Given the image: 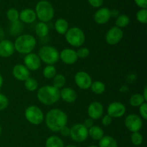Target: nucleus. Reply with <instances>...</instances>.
Segmentation results:
<instances>
[{"label":"nucleus","instance_id":"nucleus-12","mask_svg":"<svg viewBox=\"0 0 147 147\" xmlns=\"http://www.w3.org/2000/svg\"><path fill=\"white\" fill-rule=\"evenodd\" d=\"M126 106L121 102H111L109 104L107 108V114L113 118H118L123 116L126 113Z\"/></svg>","mask_w":147,"mask_h":147},{"label":"nucleus","instance_id":"nucleus-6","mask_svg":"<svg viewBox=\"0 0 147 147\" xmlns=\"http://www.w3.org/2000/svg\"><path fill=\"white\" fill-rule=\"evenodd\" d=\"M59 55L58 50L51 46H42L38 52V56L41 61L47 65H54L57 63L60 59Z\"/></svg>","mask_w":147,"mask_h":147},{"label":"nucleus","instance_id":"nucleus-2","mask_svg":"<svg viewBox=\"0 0 147 147\" xmlns=\"http://www.w3.org/2000/svg\"><path fill=\"white\" fill-rule=\"evenodd\" d=\"M37 97L40 102L43 105H54L60 99V89L53 85H45L37 90Z\"/></svg>","mask_w":147,"mask_h":147},{"label":"nucleus","instance_id":"nucleus-45","mask_svg":"<svg viewBox=\"0 0 147 147\" xmlns=\"http://www.w3.org/2000/svg\"><path fill=\"white\" fill-rule=\"evenodd\" d=\"M143 97H144L145 100L147 101V86H144V89L143 91V94H142Z\"/></svg>","mask_w":147,"mask_h":147},{"label":"nucleus","instance_id":"nucleus-21","mask_svg":"<svg viewBox=\"0 0 147 147\" xmlns=\"http://www.w3.org/2000/svg\"><path fill=\"white\" fill-rule=\"evenodd\" d=\"M55 29L60 35H64L69 29L68 22L64 18H59L55 22Z\"/></svg>","mask_w":147,"mask_h":147},{"label":"nucleus","instance_id":"nucleus-24","mask_svg":"<svg viewBox=\"0 0 147 147\" xmlns=\"http://www.w3.org/2000/svg\"><path fill=\"white\" fill-rule=\"evenodd\" d=\"M49 27L47 23L43 22H39L35 26V31L36 35L40 37H45L46 36L48 35L49 33Z\"/></svg>","mask_w":147,"mask_h":147},{"label":"nucleus","instance_id":"nucleus-22","mask_svg":"<svg viewBox=\"0 0 147 147\" xmlns=\"http://www.w3.org/2000/svg\"><path fill=\"white\" fill-rule=\"evenodd\" d=\"M104 135V131L98 125H93L88 129V136L94 141H99Z\"/></svg>","mask_w":147,"mask_h":147},{"label":"nucleus","instance_id":"nucleus-27","mask_svg":"<svg viewBox=\"0 0 147 147\" xmlns=\"http://www.w3.org/2000/svg\"><path fill=\"white\" fill-rule=\"evenodd\" d=\"M129 23H130V18L129 16L124 14H119L118 17H116V22H115L116 27L121 29L127 27Z\"/></svg>","mask_w":147,"mask_h":147},{"label":"nucleus","instance_id":"nucleus-49","mask_svg":"<svg viewBox=\"0 0 147 147\" xmlns=\"http://www.w3.org/2000/svg\"><path fill=\"white\" fill-rule=\"evenodd\" d=\"M64 147H78V146L76 145H73V144H69V145L66 146H64Z\"/></svg>","mask_w":147,"mask_h":147},{"label":"nucleus","instance_id":"nucleus-13","mask_svg":"<svg viewBox=\"0 0 147 147\" xmlns=\"http://www.w3.org/2000/svg\"><path fill=\"white\" fill-rule=\"evenodd\" d=\"M41 60L37 54L30 53L24 58V65L30 71H37L41 66Z\"/></svg>","mask_w":147,"mask_h":147},{"label":"nucleus","instance_id":"nucleus-37","mask_svg":"<svg viewBox=\"0 0 147 147\" xmlns=\"http://www.w3.org/2000/svg\"><path fill=\"white\" fill-rule=\"evenodd\" d=\"M9 105V99L5 95L0 93V111L5 110Z\"/></svg>","mask_w":147,"mask_h":147},{"label":"nucleus","instance_id":"nucleus-47","mask_svg":"<svg viewBox=\"0 0 147 147\" xmlns=\"http://www.w3.org/2000/svg\"><path fill=\"white\" fill-rule=\"evenodd\" d=\"M3 83H4V79H3L2 75L0 74V89H1V88L2 87Z\"/></svg>","mask_w":147,"mask_h":147},{"label":"nucleus","instance_id":"nucleus-5","mask_svg":"<svg viewBox=\"0 0 147 147\" xmlns=\"http://www.w3.org/2000/svg\"><path fill=\"white\" fill-rule=\"evenodd\" d=\"M65 37L67 43L73 47H81L86 42V35L84 31L78 27L69 28L65 34Z\"/></svg>","mask_w":147,"mask_h":147},{"label":"nucleus","instance_id":"nucleus-18","mask_svg":"<svg viewBox=\"0 0 147 147\" xmlns=\"http://www.w3.org/2000/svg\"><path fill=\"white\" fill-rule=\"evenodd\" d=\"M14 43L11 40L2 39L0 40V56L1 58H9L14 54Z\"/></svg>","mask_w":147,"mask_h":147},{"label":"nucleus","instance_id":"nucleus-31","mask_svg":"<svg viewBox=\"0 0 147 147\" xmlns=\"http://www.w3.org/2000/svg\"><path fill=\"white\" fill-rule=\"evenodd\" d=\"M57 74V70L54 65H47L42 71V74L45 79H53Z\"/></svg>","mask_w":147,"mask_h":147},{"label":"nucleus","instance_id":"nucleus-10","mask_svg":"<svg viewBox=\"0 0 147 147\" xmlns=\"http://www.w3.org/2000/svg\"><path fill=\"white\" fill-rule=\"evenodd\" d=\"M123 37V32L122 29L113 26L111 27L107 31L106 34V43L110 46H115L120 43L121 40H122Z\"/></svg>","mask_w":147,"mask_h":147},{"label":"nucleus","instance_id":"nucleus-8","mask_svg":"<svg viewBox=\"0 0 147 147\" xmlns=\"http://www.w3.org/2000/svg\"><path fill=\"white\" fill-rule=\"evenodd\" d=\"M70 137L76 142H83L88 137V129L83 123L74 124L70 128Z\"/></svg>","mask_w":147,"mask_h":147},{"label":"nucleus","instance_id":"nucleus-39","mask_svg":"<svg viewBox=\"0 0 147 147\" xmlns=\"http://www.w3.org/2000/svg\"><path fill=\"white\" fill-rule=\"evenodd\" d=\"M112 121H113V118L111 117L110 115L106 114V115H103L102 117V119H101V122L104 126H109L111 124Z\"/></svg>","mask_w":147,"mask_h":147},{"label":"nucleus","instance_id":"nucleus-11","mask_svg":"<svg viewBox=\"0 0 147 147\" xmlns=\"http://www.w3.org/2000/svg\"><path fill=\"white\" fill-rule=\"evenodd\" d=\"M76 84L81 89H88L93 82L91 76L88 73L84 71H80L75 75Z\"/></svg>","mask_w":147,"mask_h":147},{"label":"nucleus","instance_id":"nucleus-42","mask_svg":"<svg viewBox=\"0 0 147 147\" xmlns=\"http://www.w3.org/2000/svg\"><path fill=\"white\" fill-rule=\"evenodd\" d=\"M134 2L140 9L147 8V0H134Z\"/></svg>","mask_w":147,"mask_h":147},{"label":"nucleus","instance_id":"nucleus-48","mask_svg":"<svg viewBox=\"0 0 147 147\" xmlns=\"http://www.w3.org/2000/svg\"><path fill=\"white\" fill-rule=\"evenodd\" d=\"M4 36V31H3L2 29L0 27V40H1L3 39V37Z\"/></svg>","mask_w":147,"mask_h":147},{"label":"nucleus","instance_id":"nucleus-15","mask_svg":"<svg viewBox=\"0 0 147 147\" xmlns=\"http://www.w3.org/2000/svg\"><path fill=\"white\" fill-rule=\"evenodd\" d=\"M103 106L100 102L94 101L92 102L88 108V115L89 118H92L93 120H98L101 118L103 116Z\"/></svg>","mask_w":147,"mask_h":147},{"label":"nucleus","instance_id":"nucleus-50","mask_svg":"<svg viewBox=\"0 0 147 147\" xmlns=\"http://www.w3.org/2000/svg\"><path fill=\"white\" fill-rule=\"evenodd\" d=\"M88 147H99V146H96V145H90V146H88Z\"/></svg>","mask_w":147,"mask_h":147},{"label":"nucleus","instance_id":"nucleus-23","mask_svg":"<svg viewBox=\"0 0 147 147\" xmlns=\"http://www.w3.org/2000/svg\"><path fill=\"white\" fill-rule=\"evenodd\" d=\"M64 142L57 135H50L45 141V147H64Z\"/></svg>","mask_w":147,"mask_h":147},{"label":"nucleus","instance_id":"nucleus-3","mask_svg":"<svg viewBox=\"0 0 147 147\" xmlns=\"http://www.w3.org/2000/svg\"><path fill=\"white\" fill-rule=\"evenodd\" d=\"M37 45L36 38L30 34L20 35L14 43V49L17 53L27 55L32 53Z\"/></svg>","mask_w":147,"mask_h":147},{"label":"nucleus","instance_id":"nucleus-34","mask_svg":"<svg viewBox=\"0 0 147 147\" xmlns=\"http://www.w3.org/2000/svg\"><path fill=\"white\" fill-rule=\"evenodd\" d=\"M144 137L139 131L132 133L131 135V141L132 144L136 146H139L142 145Z\"/></svg>","mask_w":147,"mask_h":147},{"label":"nucleus","instance_id":"nucleus-36","mask_svg":"<svg viewBox=\"0 0 147 147\" xmlns=\"http://www.w3.org/2000/svg\"><path fill=\"white\" fill-rule=\"evenodd\" d=\"M78 59H86L90 54V50L86 47H80V48L76 50Z\"/></svg>","mask_w":147,"mask_h":147},{"label":"nucleus","instance_id":"nucleus-19","mask_svg":"<svg viewBox=\"0 0 147 147\" xmlns=\"http://www.w3.org/2000/svg\"><path fill=\"white\" fill-rule=\"evenodd\" d=\"M60 98L67 103H73L77 99V93L71 87L66 86L60 89Z\"/></svg>","mask_w":147,"mask_h":147},{"label":"nucleus","instance_id":"nucleus-25","mask_svg":"<svg viewBox=\"0 0 147 147\" xmlns=\"http://www.w3.org/2000/svg\"><path fill=\"white\" fill-rule=\"evenodd\" d=\"M99 147H118V143L113 137L111 135H103L99 140Z\"/></svg>","mask_w":147,"mask_h":147},{"label":"nucleus","instance_id":"nucleus-51","mask_svg":"<svg viewBox=\"0 0 147 147\" xmlns=\"http://www.w3.org/2000/svg\"><path fill=\"white\" fill-rule=\"evenodd\" d=\"M1 131H2V129H1V124H0V135H1Z\"/></svg>","mask_w":147,"mask_h":147},{"label":"nucleus","instance_id":"nucleus-33","mask_svg":"<svg viewBox=\"0 0 147 147\" xmlns=\"http://www.w3.org/2000/svg\"><path fill=\"white\" fill-rule=\"evenodd\" d=\"M11 28H10V32L12 35H20V33H22L23 30L22 22L20 20L11 22Z\"/></svg>","mask_w":147,"mask_h":147},{"label":"nucleus","instance_id":"nucleus-44","mask_svg":"<svg viewBox=\"0 0 147 147\" xmlns=\"http://www.w3.org/2000/svg\"><path fill=\"white\" fill-rule=\"evenodd\" d=\"M111 17H118L119 15V12L117 10H111Z\"/></svg>","mask_w":147,"mask_h":147},{"label":"nucleus","instance_id":"nucleus-20","mask_svg":"<svg viewBox=\"0 0 147 147\" xmlns=\"http://www.w3.org/2000/svg\"><path fill=\"white\" fill-rule=\"evenodd\" d=\"M36 19H37L36 13L32 9H24L20 12V18H19V20L22 22L31 24V23L34 22L35 21Z\"/></svg>","mask_w":147,"mask_h":147},{"label":"nucleus","instance_id":"nucleus-43","mask_svg":"<svg viewBox=\"0 0 147 147\" xmlns=\"http://www.w3.org/2000/svg\"><path fill=\"white\" fill-rule=\"evenodd\" d=\"M83 125H84L88 129H89V128H91L93 125H94V120H93L90 118H87V119H86V120L84 121V122H83Z\"/></svg>","mask_w":147,"mask_h":147},{"label":"nucleus","instance_id":"nucleus-16","mask_svg":"<svg viewBox=\"0 0 147 147\" xmlns=\"http://www.w3.org/2000/svg\"><path fill=\"white\" fill-rule=\"evenodd\" d=\"M94 21L98 24H106L111 18V12L107 7L99 8L93 16Z\"/></svg>","mask_w":147,"mask_h":147},{"label":"nucleus","instance_id":"nucleus-14","mask_svg":"<svg viewBox=\"0 0 147 147\" xmlns=\"http://www.w3.org/2000/svg\"><path fill=\"white\" fill-rule=\"evenodd\" d=\"M59 58L65 64L67 65L74 64L78 59L76 50L72 48H69L63 49L60 53Z\"/></svg>","mask_w":147,"mask_h":147},{"label":"nucleus","instance_id":"nucleus-7","mask_svg":"<svg viewBox=\"0 0 147 147\" xmlns=\"http://www.w3.org/2000/svg\"><path fill=\"white\" fill-rule=\"evenodd\" d=\"M24 117L30 123L34 125H40L45 120L42 110L37 105L27 107L24 110Z\"/></svg>","mask_w":147,"mask_h":147},{"label":"nucleus","instance_id":"nucleus-35","mask_svg":"<svg viewBox=\"0 0 147 147\" xmlns=\"http://www.w3.org/2000/svg\"><path fill=\"white\" fill-rule=\"evenodd\" d=\"M136 19L142 24L147 23V9H140L136 13Z\"/></svg>","mask_w":147,"mask_h":147},{"label":"nucleus","instance_id":"nucleus-17","mask_svg":"<svg viewBox=\"0 0 147 147\" xmlns=\"http://www.w3.org/2000/svg\"><path fill=\"white\" fill-rule=\"evenodd\" d=\"M12 75L18 81L24 82L30 77V71L24 64H17L13 67Z\"/></svg>","mask_w":147,"mask_h":147},{"label":"nucleus","instance_id":"nucleus-46","mask_svg":"<svg viewBox=\"0 0 147 147\" xmlns=\"http://www.w3.org/2000/svg\"><path fill=\"white\" fill-rule=\"evenodd\" d=\"M120 90L121 92H126L129 90V87H128L127 86H126V85H124V86H122L121 87Z\"/></svg>","mask_w":147,"mask_h":147},{"label":"nucleus","instance_id":"nucleus-40","mask_svg":"<svg viewBox=\"0 0 147 147\" xmlns=\"http://www.w3.org/2000/svg\"><path fill=\"white\" fill-rule=\"evenodd\" d=\"M104 0H88L89 4L95 8H99L103 4Z\"/></svg>","mask_w":147,"mask_h":147},{"label":"nucleus","instance_id":"nucleus-1","mask_svg":"<svg viewBox=\"0 0 147 147\" xmlns=\"http://www.w3.org/2000/svg\"><path fill=\"white\" fill-rule=\"evenodd\" d=\"M67 114L57 108L50 110L45 118L47 128L53 132H59L62 128L67 125Z\"/></svg>","mask_w":147,"mask_h":147},{"label":"nucleus","instance_id":"nucleus-30","mask_svg":"<svg viewBox=\"0 0 147 147\" xmlns=\"http://www.w3.org/2000/svg\"><path fill=\"white\" fill-rule=\"evenodd\" d=\"M24 82L25 89L27 90L30 91V92H34V91L37 90V89H38V82L34 78L30 76Z\"/></svg>","mask_w":147,"mask_h":147},{"label":"nucleus","instance_id":"nucleus-38","mask_svg":"<svg viewBox=\"0 0 147 147\" xmlns=\"http://www.w3.org/2000/svg\"><path fill=\"white\" fill-rule=\"evenodd\" d=\"M139 112L140 117L144 120L147 119V103L144 102L139 107Z\"/></svg>","mask_w":147,"mask_h":147},{"label":"nucleus","instance_id":"nucleus-9","mask_svg":"<svg viewBox=\"0 0 147 147\" xmlns=\"http://www.w3.org/2000/svg\"><path fill=\"white\" fill-rule=\"evenodd\" d=\"M124 125L126 128L131 133L137 132L142 129L143 126V121L139 115L132 113L126 117L124 120Z\"/></svg>","mask_w":147,"mask_h":147},{"label":"nucleus","instance_id":"nucleus-41","mask_svg":"<svg viewBox=\"0 0 147 147\" xmlns=\"http://www.w3.org/2000/svg\"><path fill=\"white\" fill-rule=\"evenodd\" d=\"M59 132L60 133V134H61L63 137L70 136V128H69L67 125H65V126H64L63 128H62Z\"/></svg>","mask_w":147,"mask_h":147},{"label":"nucleus","instance_id":"nucleus-28","mask_svg":"<svg viewBox=\"0 0 147 147\" xmlns=\"http://www.w3.org/2000/svg\"><path fill=\"white\" fill-rule=\"evenodd\" d=\"M66 84L65 76L61 74H56L55 76L53 78V86L57 89H62L64 87Z\"/></svg>","mask_w":147,"mask_h":147},{"label":"nucleus","instance_id":"nucleus-29","mask_svg":"<svg viewBox=\"0 0 147 147\" xmlns=\"http://www.w3.org/2000/svg\"><path fill=\"white\" fill-rule=\"evenodd\" d=\"M90 89L96 95H101L106 90V85L100 81H96L92 82Z\"/></svg>","mask_w":147,"mask_h":147},{"label":"nucleus","instance_id":"nucleus-32","mask_svg":"<svg viewBox=\"0 0 147 147\" xmlns=\"http://www.w3.org/2000/svg\"><path fill=\"white\" fill-rule=\"evenodd\" d=\"M7 18L11 22H14L17 21V20H20V12H18V10L15 8H10L7 10Z\"/></svg>","mask_w":147,"mask_h":147},{"label":"nucleus","instance_id":"nucleus-26","mask_svg":"<svg viewBox=\"0 0 147 147\" xmlns=\"http://www.w3.org/2000/svg\"><path fill=\"white\" fill-rule=\"evenodd\" d=\"M146 102V101L145 100L142 94L139 93L134 94L133 95H131L130 99H129V104L132 107H135V108H136V107L139 108L141 105H142V104Z\"/></svg>","mask_w":147,"mask_h":147},{"label":"nucleus","instance_id":"nucleus-4","mask_svg":"<svg viewBox=\"0 0 147 147\" xmlns=\"http://www.w3.org/2000/svg\"><path fill=\"white\" fill-rule=\"evenodd\" d=\"M37 18L40 22L47 23L51 21L55 16V10L53 4L47 0H40L37 3L35 10Z\"/></svg>","mask_w":147,"mask_h":147}]
</instances>
